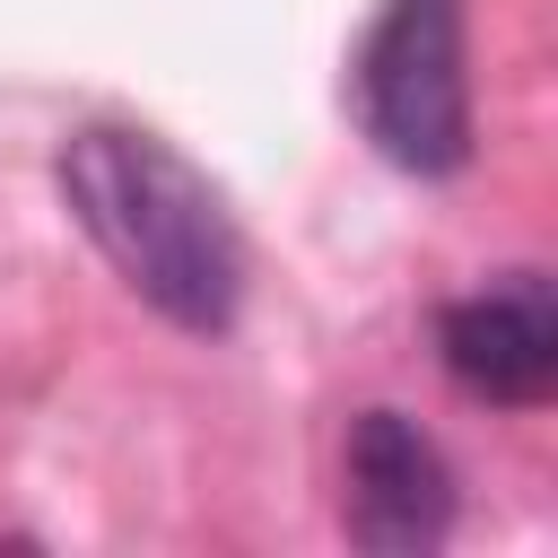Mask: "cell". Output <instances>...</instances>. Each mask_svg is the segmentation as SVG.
I'll return each mask as SVG.
<instances>
[{
    "mask_svg": "<svg viewBox=\"0 0 558 558\" xmlns=\"http://www.w3.org/2000/svg\"><path fill=\"white\" fill-rule=\"evenodd\" d=\"M61 201L87 244L183 331H227L244 305V235L218 183L140 122H78L61 140Z\"/></svg>",
    "mask_w": 558,
    "mask_h": 558,
    "instance_id": "cell-1",
    "label": "cell"
},
{
    "mask_svg": "<svg viewBox=\"0 0 558 558\" xmlns=\"http://www.w3.org/2000/svg\"><path fill=\"white\" fill-rule=\"evenodd\" d=\"M349 96L366 140L401 174H462L471 166V52H462V0H384Z\"/></svg>",
    "mask_w": 558,
    "mask_h": 558,
    "instance_id": "cell-2",
    "label": "cell"
},
{
    "mask_svg": "<svg viewBox=\"0 0 558 558\" xmlns=\"http://www.w3.org/2000/svg\"><path fill=\"white\" fill-rule=\"evenodd\" d=\"M340 523L375 558H418L453 523V471L436 436L401 410H357L349 453H340Z\"/></svg>",
    "mask_w": 558,
    "mask_h": 558,
    "instance_id": "cell-3",
    "label": "cell"
},
{
    "mask_svg": "<svg viewBox=\"0 0 558 558\" xmlns=\"http://www.w3.org/2000/svg\"><path fill=\"white\" fill-rule=\"evenodd\" d=\"M445 375L488 410H541L558 392V296L541 270H506L436 314Z\"/></svg>",
    "mask_w": 558,
    "mask_h": 558,
    "instance_id": "cell-4",
    "label": "cell"
}]
</instances>
